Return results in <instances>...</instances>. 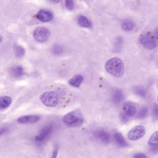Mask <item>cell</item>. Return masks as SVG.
Wrapping results in <instances>:
<instances>
[{"label":"cell","instance_id":"cell-7","mask_svg":"<svg viewBox=\"0 0 158 158\" xmlns=\"http://www.w3.org/2000/svg\"><path fill=\"white\" fill-rule=\"evenodd\" d=\"M53 125L49 124L43 127L41 131L35 137V140L38 142L44 141L48 138L53 131Z\"/></svg>","mask_w":158,"mask_h":158},{"label":"cell","instance_id":"cell-12","mask_svg":"<svg viewBox=\"0 0 158 158\" xmlns=\"http://www.w3.org/2000/svg\"><path fill=\"white\" fill-rule=\"evenodd\" d=\"M24 71L23 66L21 65H15L10 70V74L14 78H18L23 75Z\"/></svg>","mask_w":158,"mask_h":158},{"label":"cell","instance_id":"cell-9","mask_svg":"<svg viewBox=\"0 0 158 158\" xmlns=\"http://www.w3.org/2000/svg\"><path fill=\"white\" fill-rule=\"evenodd\" d=\"M40 120V116L35 115H24L17 119V122L22 124L35 123Z\"/></svg>","mask_w":158,"mask_h":158},{"label":"cell","instance_id":"cell-3","mask_svg":"<svg viewBox=\"0 0 158 158\" xmlns=\"http://www.w3.org/2000/svg\"><path fill=\"white\" fill-rule=\"evenodd\" d=\"M40 100L44 105L48 107H55L59 101L58 93L55 91H49L41 94Z\"/></svg>","mask_w":158,"mask_h":158},{"label":"cell","instance_id":"cell-13","mask_svg":"<svg viewBox=\"0 0 158 158\" xmlns=\"http://www.w3.org/2000/svg\"><path fill=\"white\" fill-rule=\"evenodd\" d=\"M83 78L82 76L80 75H77L73 77L72 78L68 81V83L71 85L75 87H78L83 82Z\"/></svg>","mask_w":158,"mask_h":158},{"label":"cell","instance_id":"cell-22","mask_svg":"<svg viewBox=\"0 0 158 158\" xmlns=\"http://www.w3.org/2000/svg\"><path fill=\"white\" fill-rule=\"evenodd\" d=\"M52 52L56 55H60L63 52V49L59 46H55L52 48Z\"/></svg>","mask_w":158,"mask_h":158},{"label":"cell","instance_id":"cell-5","mask_svg":"<svg viewBox=\"0 0 158 158\" xmlns=\"http://www.w3.org/2000/svg\"><path fill=\"white\" fill-rule=\"evenodd\" d=\"M145 134V128L141 125L136 126L129 131L127 137L131 140H136L144 136Z\"/></svg>","mask_w":158,"mask_h":158},{"label":"cell","instance_id":"cell-21","mask_svg":"<svg viewBox=\"0 0 158 158\" xmlns=\"http://www.w3.org/2000/svg\"><path fill=\"white\" fill-rule=\"evenodd\" d=\"M148 114V109L146 107H143L140 109L138 113L137 117L139 119H144L147 117Z\"/></svg>","mask_w":158,"mask_h":158},{"label":"cell","instance_id":"cell-19","mask_svg":"<svg viewBox=\"0 0 158 158\" xmlns=\"http://www.w3.org/2000/svg\"><path fill=\"white\" fill-rule=\"evenodd\" d=\"M123 94L121 90H116L113 95V100L115 103H119L123 99Z\"/></svg>","mask_w":158,"mask_h":158},{"label":"cell","instance_id":"cell-32","mask_svg":"<svg viewBox=\"0 0 158 158\" xmlns=\"http://www.w3.org/2000/svg\"></svg>","mask_w":158,"mask_h":158},{"label":"cell","instance_id":"cell-29","mask_svg":"<svg viewBox=\"0 0 158 158\" xmlns=\"http://www.w3.org/2000/svg\"><path fill=\"white\" fill-rule=\"evenodd\" d=\"M150 151L152 153H156L158 152V146L150 147Z\"/></svg>","mask_w":158,"mask_h":158},{"label":"cell","instance_id":"cell-16","mask_svg":"<svg viewBox=\"0 0 158 158\" xmlns=\"http://www.w3.org/2000/svg\"><path fill=\"white\" fill-rule=\"evenodd\" d=\"M77 23L78 24L85 28H89L91 26V22L85 16L81 15L77 18Z\"/></svg>","mask_w":158,"mask_h":158},{"label":"cell","instance_id":"cell-28","mask_svg":"<svg viewBox=\"0 0 158 158\" xmlns=\"http://www.w3.org/2000/svg\"><path fill=\"white\" fill-rule=\"evenodd\" d=\"M58 152V147L57 146L54 147V150H53V153H52V158H57V155Z\"/></svg>","mask_w":158,"mask_h":158},{"label":"cell","instance_id":"cell-23","mask_svg":"<svg viewBox=\"0 0 158 158\" xmlns=\"http://www.w3.org/2000/svg\"><path fill=\"white\" fill-rule=\"evenodd\" d=\"M65 8H66V9H67L68 10H73V9H74V6L73 1H71V0L65 1Z\"/></svg>","mask_w":158,"mask_h":158},{"label":"cell","instance_id":"cell-10","mask_svg":"<svg viewBox=\"0 0 158 158\" xmlns=\"http://www.w3.org/2000/svg\"><path fill=\"white\" fill-rule=\"evenodd\" d=\"M53 15L50 11L42 10L37 14V18L42 22H50L53 19Z\"/></svg>","mask_w":158,"mask_h":158},{"label":"cell","instance_id":"cell-6","mask_svg":"<svg viewBox=\"0 0 158 158\" xmlns=\"http://www.w3.org/2000/svg\"><path fill=\"white\" fill-rule=\"evenodd\" d=\"M139 42L147 49L152 50L157 47V43L154 39L147 35L141 36L139 38Z\"/></svg>","mask_w":158,"mask_h":158},{"label":"cell","instance_id":"cell-4","mask_svg":"<svg viewBox=\"0 0 158 158\" xmlns=\"http://www.w3.org/2000/svg\"><path fill=\"white\" fill-rule=\"evenodd\" d=\"M49 35V31L45 27H37L33 33V36L35 39L40 42L47 41Z\"/></svg>","mask_w":158,"mask_h":158},{"label":"cell","instance_id":"cell-20","mask_svg":"<svg viewBox=\"0 0 158 158\" xmlns=\"http://www.w3.org/2000/svg\"><path fill=\"white\" fill-rule=\"evenodd\" d=\"M14 51L15 55L18 58H22L25 54L24 49L21 46L17 45L15 46Z\"/></svg>","mask_w":158,"mask_h":158},{"label":"cell","instance_id":"cell-11","mask_svg":"<svg viewBox=\"0 0 158 158\" xmlns=\"http://www.w3.org/2000/svg\"><path fill=\"white\" fill-rule=\"evenodd\" d=\"M123 110L128 117H132L136 113L137 108L133 102H127L124 105Z\"/></svg>","mask_w":158,"mask_h":158},{"label":"cell","instance_id":"cell-24","mask_svg":"<svg viewBox=\"0 0 158 158\" xmlns=\"http://www.w3.org/2000/svg\"><path fill=\"white\" fill-rule=\"evenodd\" d=\"M120 120L123 123H126L128 122L129 117L124 112L121 113L120 114Z\"/></svg>","mask_w":158,"mask_h":158},{"label":"cell","instance_id":"cell-26","mask_svg":"<svg viewBox=\"0 0 158 158\" xmlns=\"http://www.w3.org/2000/svg\"><path fill=\"white\" fill-rule=\"evenodd\" d=\"M136 93L138 94L139 96H141V97H145L146 95V92H145V90L143 89L139 88L137 89Z\"/></svg>","mask_w":158,"mask_h":158},{"label":"cell","instance_id":"cell-2","mask_svg":"<svg viewBox=\"0 0 158 158\" xmlns=\"http://www.w3.org/2000/svg\"><path fill=\"white\" fill-rule=\"evenodd\" d=\"M63 122L68 127H78L83 123L84 117L79 110H76L65 114L63 119Z\"/></svg>","mask_w":158,"mask_h":158},{"label":"cell","instance_id":"cell-18","mask_svg":"<svg viewBox=\"0 0 158 158\" xmlns=\"http://www.w3.org/2000/svg\"><path fill=\"white\" fill-rule=\"evenodd\" d=\"M148 144L150 147L158 146V131L154 132L148 140Z\"/></svg>","mask_w":158,"mask_h":158},{"label":"cell","instance_id":"cell-8","mask_svg":"<svg viewBox=\"0 0 158 158\" xmlns=\"http://www.w3.org/2000/svg\"><path fill=\"white\" fill-rule=\"evenodd\" d=\"M94 136L97 139L104 143H108L110 141L109 133L103 129H98L94 132Z\"/></svg>","mask_w":158,"mask_h":158},{"label":"cell","instance_id":"cell-31","mask_svg":"<svg viewBox=\"0 0 158 158\" xmlns=\"http://www.w3.org/2000/svg\"><path fill=\"white\" fill-rule=\"evenodd\" d=\"M52 3H58V2H60V1H51Z\"/></svg>","mask_w":158,"mask_h":158},{"label":"cell","instance_id":"cell-17","mask_svg":"<svg viewBox=\"0 0 158 158\" xmlns=\"http://www.w3.org/2000/svg\"><path fill=\"white\" fill-rule=\"evenodd\" d=\"M122 28L124 31L129 32L134 29V25L130 20H124L122 23Z\"/></svg>","mask_w":158,"mask_h":158},{"label":"cell","instance_id":"cell-30","mask_svg":"<svg viewBox=\"0 0 158 158\" xmlns=\"http://www.w3.org/2000/svg\"><path fill=\"white\" fill-rule=\"evenodd\" d=\"M7 131V127H3V128H2L1 130V134L2 135V133H5V132Z\"/></svg>","mask_w":158,"mask_h":158},{"label":"cell","instance_id":"cell-15","mask_svg":"<svg viewBox=\"0 0 158 158\" xmlns=\"http://www.w3.org/2000/svg\"><path fill=\"white\" fill-rule=\"evenodd\" d=\"M12 102V99L10 97L4 96L1 98L0 100V109L2 110L8 108Z\"/></svg>","mask_w":158,"mask_h":158},{"label":"cell","instance_id":"cell-14","mask_svg":"<svg viewBox=\"0 0 158 158\" xmlns=\"http://www.w3.org/2000/svg\"><path fill=\"white\" fill-rule=\"evenodd\" d=\"M114 139L115 142L120 147H125L127 146V143L121 133L119 132L115 133L114 135Z\"/></svg>","mask_w":158,"mask_h":158},{"label":"cell","instance_id":"cell-27","mask_svg":"<svg viewBox=\"0 0 158 158\" xmlns=\"http://www.w3.org/2000/svg\"><path fill=\"white\" fill-rule=\"evenodd\" d=\"M134 158H147V156L143 153H137L134 155Z\"/></svg>","mask_w":158,"mask_h":158},{"label":"cell","instance_id":"cell-1","mask_svg":"<svg viewBox=\"0 0 158 158\" xmlns=\"http://www.w3.org/2000/svg\"><path fill=\"white\" fill-rule=\"evenodd\" d=\"M105 68L109 73L116 77H122L124 72L123 63L118 58L109 60L105 64Z\"/></svg>","mask_w":158,"mask_h":158},{"label":"cell","instance_id":"cell-25","mask_svg":"<svg viewBox=\"0 0 158 158\" xmlns=\"http://www.w3.org/2000/svg\"><path fill=\"white\" fill-rule=\"evenodd\" d=\"M152 114L154 119L155 120H158V105L156 103H155L153 105Z\"/></svg>","mask_w":158,"mask_h":158}]
</instances>
